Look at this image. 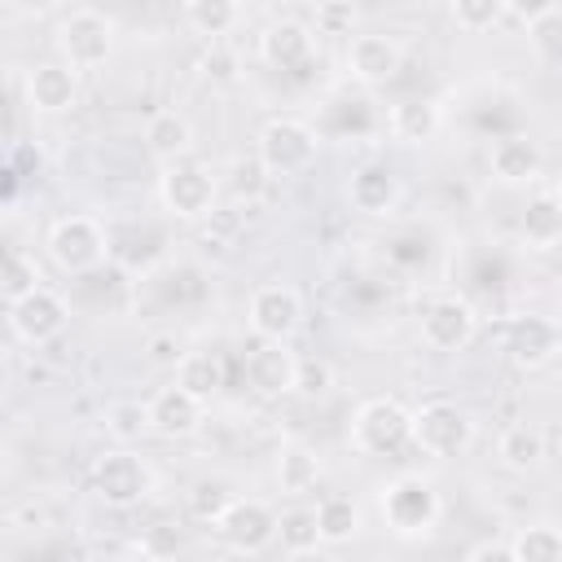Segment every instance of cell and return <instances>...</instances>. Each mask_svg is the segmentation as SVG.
<instances>
[{
  "instance_id": "7",
  "label": "cell",
  "mask_w": 562,
  "mask_h": 562,
  "mask_svg": "<svg viewBox=\"0 0 562 562\" xmlns=\"http://www.w3.org/2000/svg\"><path fill=\"white\" fill-rule=\"evenodd\" d=\"M57 48H61V61H70L75 70H92L114 48V22L101 9H70L57 22Z\"/></svg>"
},
{
  "instance_id": "18",
  "label": "cell",
  "mask_w": 562,
  "mask_h": 562,
  "mask_svg": "<svg viewBox=\"0 0 562 562\" xmlns=\"http://www.w3.org/2000/svg\"><path fill=\"white\" fill-rule=\"evenodd\" d=\"M26 101L40 114H66L79 101V75L70 61H40L26 70Z\"/></svg>"
},
{
  "instance_id": "41",
  "label": "cell",
  "mask_w": 562,
  "mask_h": 562,
  "mask_svg": "<svg viewBox=\"0 0 562 562\" xmlns=\"http://www.w3.org/2000/svg\"><path fill=\"white\" fill-rule=\"evenodd\" d=\"M470 558H514V553H509V540H483V544H470Z\"/></svg>"
},
{
  "instance_id": "10",
  "label": "cell",
  "mask_w": 562,
  "mask_h": 562,
  "mask_svg": "<svg viewBox=\"0 0 562 562\" xmlns=\"http://www.w3.org/2000/svg\"><path fill=\"white\" fill-rule=\"evenodd\" d=\"M501 342H505V356L518 369H544L562 351V325L540 316V312H518V316L505 321Z\"/></svg>"
},
{
  "instance_id": "38",
  "label": "cell",
  "mask_w": 562,
  "mask_h": 562,
  "mask_svg": "<svg viewBox=\"0 0 562 562\" xmlns=\"http://www.w3.org/2000/svg\"><path fill=\"white\" fill-rule=\"evenodd\" d=\"M527 35H531V48H536L544 61H562V13H549V18L531 22Z\"/></svg>"
},
{
  "instance_id": "24",
  "label": "cell",
  "mask_w": 562,
  "mask_h": 562,
  "mask_svg": "<svg viewBox=\"0 0 562 562\" xmlns=\"http://www.w3.org/2000/svg\"><path fill=\"white\" fill-rule=\"evenodd\" d=\"M496 457H501L505 470L527 474V470H536L540 457H544V435H540L536 426H527V422H514V426L501 430V439H496Z\"/></svg>"
},
{
  "instance_id": "20",
  "label": "cell",
  "mask_w": 562,
  "mask_h": 562,
  "mask_svg": "<svg viewBox=\"0 0 562 562\" xmlns=\"http://www.w3.org/2000/svg\"><path fill=\"white\" fill-rule=\"evenodd\" d=\"M540 167H544V154H540V145H536L531 136H522V132L496 136V145H492V154H487V171H492V180H501V184H527V180L540 176Z\"/></svg>"
},
{
  "instance_id": "42",
  "label": "cell",
  "mask_w": 562,
  "mask_h": 562,
  "mask_svg": "<svg viewBox=\"0 0 562 562\" xmlns=\"http://www.w3.org/2000/svg\"><path fill=\"white\" fill-rule=\"evenodd\" d=\"M13 9H22V13H44V9H53L57 0H9Z\"/></svg>"
},
{
  "instance_id": "26",
  "label": "cell",
  "mask_w": 562,
  "mask_h": 562,
  "mask_svg": "<svg viewBox=\"0 0 562 562\" xmlns=\"http://www.w3.org/2000/svg\"><path fill=\"white\" fill-rule=\"evenodd\" d=\"M101 422H105V435L119 439V443H136L140 435L154 430L149 400H110L105 413H101Z\"/></svg>"
},
{
  "instance_id": "28",
  "label": "cell",
  "mask_w": 562,
  "mask_h": 562,
  "mask_svg": "<svg viewBox=\"0 0 562 562\" xmlns=\"http://www.w3.org/2000/svg\"><path fill=\"white\" fill-rule=\"evenodd\" d=\"M40 285H44V272H40L35 255L22 250V246H9V250H4V272H0V294H4V303H18V299H26V294L40 290Z\"/></svg>"
},
{
  "instance_id": "37",
  "label": "cell",
  "mask_w": 562,
  "mask_h": 562,
  "mask_svg": "<svg viewBox=\"0 0 562 562\" xmlns=\"http://www.w3.org/2000/svg\"><path fill=\"white\" fill-rule=\"evenodd\" d=\"M356 26V4L351 0H321L316 4V31L321 35H347L351 40Z\"/></svg>"
},
{
  "instance_id": "19",
  "label": "cell",
  "mask_w": 562,
  "mask_h": 562,
  "mask_svg": "<svg viewBox=\"0 0 562 562\" xmlns=\"http://www.w3.org/2000/svg\"><path fill=\"white\" fill-rule=\"evenodd\" d=\"M400 176L386 167V162H364V167H356L351 171V180H347V202L360 211V215H391L395 206H400Z\"/></svg>"
},
{
  "instance_id": "2",
  "label": "cell",
  "mask_w": 562,
  "mask_h": 562,
  "mask_svg": "<svg viewBox=\"0 0 562 562\" xmlns=\"http://www.w3.org/2000/svg\"><path fill=\"white\" fill-rule=\"evenodd\" d=\"M347 439L360 457H386V452H395L400 443L413 439V413L391 395H373L356 408Z\"/></svg>"
},
{
  "instance_id": "40",
  "label": "cell",
  "mask_w": 562,
  "mask_h": 562,
  "mask_svg": "<svg viewBox=\"0 0 562 562\" xmlns=\"http://www.w3.org/2000/svg\"><path fill=\"white\" fill-rule=\"evenodd\" d=\"M180 347H176V334H154L149 338V360H158V364H180Z\"/></svg>"
},
{
  "instance_id": "6",
  "label": "cell",
  "mask_w": 562,
  "mask_h": 562,
  "mask_svg": "<svg viewBox=\"0 0 562 562\" xmlns=\"http://www.w3.org/2000/svg\"><path fill=\"white\" fill-rule=\"evenodd\" d=\"M44 246H48V259L61 272H88L110 255V233L92 215H61L48 228Z\"/></svg>"
},
{
  "instance_id": "25",
  "label": "cell",
  "mask_w": 562,
  "mask_h": 562,
  "mask_svg": "<svg viewBox=\"0 0 562 562\" xmlns=\"http://www.w3.org/2000/svg\"><path fill=\"white\" fill-rule=\"evenodd\" d=\"M316 479H321V457H316L307 443H285V448L277 452V487H281L285 496L312 492Z\"/></svg>"
},
{
  "instance_id": "22",
  "label": "cell",
  "mask_w": 562,
  "mask_h": 562,
  "mask_svg": "<svg viewBox=\"0 0 562 562\" xmlns=\"http://www.w3.org/2000/svg\"><path fill=\"white\" fill-rule=\"evenodd\" d=\"M386 127L400 145H426L439 136L443 127V105L430 101V97H408V101H395L386 110Z\"/></svg>"
},
{
  "instance_id": "15",
  "label": "cell",
  "mask_w": 562,
  "mask_h": 562,
  "mask_svg": "<svg viewBox=\"0 0 562 562\" xmlns=\"http://www.w3.org/2000/svg\"><path fill=\"white\" fill-rule=\"evenodd\" d=\"M404 66V44L391 35H351L347 44V70L351 79H360L364 88H382L400 75Z\"/></svg>"
},
{
  "instance_id": "34",
  "label": "cell",
  "mask_w": 562,
  "mask_h": 562,
  "mask_svg": "<svg viewBox=\"0 0 562 562\" xmlns=\"http://www.w3.org/2000/svg\"><path fill=\"white\" fill-rule=\"evenodd\" d=\"M233 505V492H228V483H220V479H202V483H193V492H189V514L198 518V522H220V514Z\"/></svg>"
},
{
  "instance_id": "32",
  "label": "cell",
  "mask_w": 562,
  "mask_h": 562,
  "mask_svg": "<svg viewBox=\"0 0 562 562\" xmlns=\"http://www.w3.org/2000/svg\"><path fill=\"white\" fill-rule=\"evenodd\" d=\"M277 540H281V553H290V558L316 553L325 544L321 540V527H316V509H290V514H281Z\"/></svg>"
},
{
  "instance_id": "31",
  "label": "cell",
  "mask_w": 562,
  "mask_h": 562,
  "mask_svg": "<svg viewBox=\"0 0 562 562\" xmlns=\"http://www.w3.org/2000/svg\"><path fill=\"white\" fill-rule=\"evenodd\" d=\"M176 382L189 386L193 395L211 400V395L224 386V369H220V360H215L211 351H184L180 364H176Z\"/></svg>"
},
{
  "instance_id": "13",
  "label": "cell",
  "mask_w": 562,
  "mask_h": 562,
  "mask_svg": "<svg viewBox=\"0 0 562 562\" xmlns=\"http://www.w3.org/2000/svg\"><path fill=\"white\" fill-rule=\"evenodd\" d=\"M9 325H13V334H18L22 342L40 347V342H53V338L70 325V307H66V299H61L57 290L40 285V290H31L26 299L9 303Z\"/></svg>"
},
{
  "instance_id": "21",
  "label": "cell",
  "mask_w": 562,
  "mask_h": 562,
  "mask_svg": "<svg viewBox=\"0 0 562 562\" xmlns=\"http://www.w3.org/2000/svg\"><path fill=\"white\" fill-rule=\"evenodd\" d=\"M518 237L531 250H553L562 241V193L558 189H536L518 215Z\"/></svg>"
},
{
  "instance_id": "14",
  "label": "cell",
  "mask_w": 562,
  "mask_h": 562,
  "mask_svg": "<svg viewBox=\"0 0 562 562\" xmlns=\"http://www.w3.org/2000/svg\"><path fill=\"white\" fill-rule=\"evenodd\" d=\"M246 386L263 400H277V395H290L294 391V373H299V356L290 351V342H277V338H259L250 351H246Z\"/></svg>"
},
{
  "instance_id": "4",
  "label": "cell",
  "mask_w": 562,
  "mask_h": 562,
  "mask_svg": "<svg viewBox=\"0 0 562 562\" xmlns=\"http://www.w3.org/2000/svg\"><path fill=\"white\" fill-rule=\"evenodd\" d=\"M316 127L307 119H294V114H277L259 127L255 136V154L263 158V167L272 176H294L303 167H312L316 158Z\"/></svg>"
},
{
  "instance_id": "8",
  "label": "cell",
  "mask_w": 562,
  "mask_h": 562,
  "mask_svg": "<svg viewBox=\"0 0 562 562\" xmlns=\"http://www.w3.org/2000/svg\"><path fill=\"white\" fill-rule=\"evenodd\" d=\"M158 198L176 220H202L215 206V176L202 162H167L158 176Z\"/></svg>"
},
{
  "instance_id": "33",
  "label": "cell",
  "mask_w": 562,
  "mask_h": 562,
  "mask_svg": "<svg viewBox=\"0 0 562 562\" xmlns=\"http://www.w3.org/2000/svg\"><path fill=\"white\" fill-rule=\"evenodd\" d=\"M448 13L470 35H483V31L501 26V18H509L505 13V0H448Z\"/></svg>"
},
{
  "instance_id": "17",
  "label": "cell",
  "mask_w": 562,
  "mask_h": 562,
  "mask_svg": "<svg viewBox=\"0 0 562 562\" xmlns=\"http://www.w3.org/2000/svg\"><path fill=\"white\" fill-rule=\"evenodd\" d=\"M206 404H211V400H202V395H193L189 386L171 382V386H162V391L149 400L154 430H158L162 439H184V435L202 430V422H206Z\"/></svg>"
},
{
  "instance_id": "5",
  "label": "cell",
  "mask_w": 562,
  "mask_h": 562,
  "mask_svg": "<svg viewBox=\"0 0 562 562\" xmlns=\"http://www.w3.org/2000/svg\"><path fill=\"white\" fill-rule=\"evenodd\" d=\"M154 483H158L154 465L132 448H114V452L97 457V465H92V487L114 509H132V505L149 501Z\"/></svg>"
},
{
  "instance_id": "23",
  "label": "cell",
  "mask_w": 562,
  "mask_h": 562,
  "mask_svg": "<svg viewBox=\"0 0 562 562\" xmlns=\"http://www.w3.org/2000/svg\"><path fill=\"white\" fill-rule=\"evenodd\" d=\"M145 149H149L158 162H180V158H189V149H193V123H189L180 110H158V114H149V123H145Z\"/></svg>"
},
{
  "instance_id": "43",
  "label": "cell",
  "mask_w": 562,
  "mask_h": 562,
  "mask_svg": "<svg viewBox=\"0 0 562 562\" xmlns=\"http://www.w3.org/2000/svg\"><path fill=\"white\" fill-rule=\"evenodd\" d=\"M294 4H307V9H316V4H321V0H294Z\"/></svg>"
},
{
  "instance_id": "1",
  "label": "cell",
  "mask_w": 562,
  "mask_h": 562,
  "mask_svg": "<svg viewBox=\"0 0 562 562\" xmlns=\"http://www.w3.org/2000/svg\"><path fill=\"white\" fill-rule=\"evenodd\" d=\"M378 509H382V518H386V527L395 536L417 540V536L435 531V522L443 514V501H439V492L422 474H395L391 483H382Z\"/></svg>"
},
{
  "instance_id": "30",
  "label": "cell",
  "mask_w": 562,
  "mask_h": 562,
  "mask_svg": "<svg viewBox=\"0 0 562 562\" xmlns=\"http://www.w3.org/2000/svg\"><path fill=\"white\" fill-rule=\"evenodd\" d=\"M509 553H514V562H558L562 558V531L553 522L518 527L509 540Z\"/></svg>"
},
{
  "instance_id": "39",
  "label": "cell",
  "mask_w": 562,
  "mask_h": 562,
  "mask_svg": "<svg viewBox=\"0 0 562 562\" xmlns=\"http://www.w3.org/2000/svg\"><path fill=\"white\" fill-rule=\"evenodd\" d=\"M505 13L514 22H522V26H531V22L549 18V13H558V0H505Z\"/></svg>"
},
{
  "instance_id": "3",
  "label": "cell",
  "mask_w": 562,
  "mask_h": 562,
  "mask_svg": "<svg viewBox=\"0 0 562 562\" xmlns=\"http://www.w3.org/2000/svg\"><path fill=\"white\" fill-rule=\"evenodd\" d=\"M413 443L439 461L461 457L474 443V417L452 400H426L422 408H413Z\"/></svg>"
},
{
  "instance_id": "12",
  "label": "cell",
  "mask_w": 562,
  "mask_h": 562,
  "mask_svg": "<svg viewBox=\"0 0 562 562\" xmlns=\"http://www.w3.org/2000/svg\"><path fill=\"white\" fill-rule=\"evenodd\" d=\"M246 316H250V329L255 338H277V342H290L303 325V299L294 285H281V281H268L250 294L246 303Z\"/></svg>"
},
{
  "instance_id": "36",
  "label": "cell",
  "mask_w": 562,
  "mask_h": 562,
  "mask_svg": "<svg viewBox=\"0 0 562 562\" xmlns=\"http://www.w3.org/2000/svg\"><path fill=\"white\" fill-rule=\"evenodd\" d=\"M268 176H272V171L263 167V158H259V154L237 158V162H233V193H237V198H246V202H255V198L263 193Z\"/></svg>"
},
{
  "instance_id": "9",
  "label": "cell",
  "mask_w": 562,
  "mask_h": 562,
  "mask_svg": "<svg viewBox=\"0 0 562 562\" xmlns=\"http://www.w3.org/2000/svg\"><path fill=\"white\" fill-rule=\"evenodd\" d=\"M479 334V312L461 294H439L422 307V342L430 351H465Z\"/></svg>"
},
{
  "instance_id": "16",
  "label": "cell",
  "mask_w": 562,
  "mask_h": 562,
  "mask_svg": "<svg viewBox=\"0 0 562 562\" xmlns=\"http://www.w3.org/2000/svg\"><path fill=\"white\" fill-rule=\"evenodd\" d=\"M312 53H316V40H312V26L307 22H272L263 35H259V57L272 66V70H285V75H303V66H312Z\"/></svg>"
},
{
  "instance_id": "11",
  "label": "cell",
  "mask_w": 562,
  "mask_h": 562,
  "mask_svg": "<svg viewBox=\"0 0 562 562\" xmlns=\"http://www.w3.org/2000/svg\"><path fill=\"white\" fill-rule=\"evenodd\" d=\"M277 527H281V518L263 501H255V496H233V505L215 522L220 540L233 553H263L277 540Z\"/></svg>"
},
{
  "instance_id": "35",
  "label": "cell",
  "mask_w": 562,
  "mask_h": 562,
  "mask_svg": "<svg viewBox=\"0 0 562 562\" xmlns=\"http://www.w3.org/2000/svg\"><path fill=\"white\" fill-rule=\"evenodd\" d=\"M334 391V364L325 356H303L294 373V395L303 400H325Z\"/></svg>"
},
{
  "instance_id": "27",
  "label": "cell",
  "mask_w": 562,
  "mask_h": 562,
  "mask_svg": "<svg viewBox=\"0 0 562 562\" xmlns=\"http://www.w3.org/2000/svg\"><path fill=\"white\" fill-rule=\"evenodd\" d=\"M184 18L198 35L220 40L241 22V0H184Z\"/></svg>"
},
{
  "instance_id": "29",
  "label": "cell",
  "mask_w": 562,
  "mask_h": 562,
  "mask_svg": "<svg viewBox=\"0 0 562 562\" xmlns=\"http://www.w3.org/2000/svg\"><path fill=\"white\" fill-rule=\"evenodd\" d=\"M316 527H321V540H325V544H347V540H356V531H360V509H356V501H351V496H325V501L316 505Z\"/></svg>"
}]
</instances>
